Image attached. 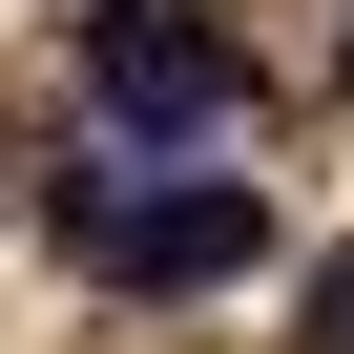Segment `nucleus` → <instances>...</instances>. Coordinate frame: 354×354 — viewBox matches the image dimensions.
<instances>
[{"instance_id":"nucleus-1","label":"nucleus","mask_w":354,"mask_h":354,"mask_svg":"<svg viewBox=\"0 0 354 354\" xmlns=\"http://www.w3.org/2000/svg\"><path fill=\"white\" fill-rule=\"evenodd\" d=\"M63 250H84L104 292H230V271L271 250V188H250V167H167V188L84 167V188H63Z\"/></svg>"},{"instance_id":"nucleus-2","label":"nucleus","mask_w":354,"mask_h":354,"mask_svg":"<svg viewBox=\"0 0 354 354\" xmlns=\"http://www.w3.org/2000/svg\"><path fill=\"white\" fill-rule=\"evenodd\" d=\"M84 84H104V125H125V146H209V125L250 104L230 21H188V0H84Z\"/></svg>"},{"instance_id":"nucleus-3","label":"nucleus","mask_w":354,"mask_h":354,"mask_svg":"<svg viewBox=\"0 0 354 354\" xmlns=\"http://www.w3.org/2000/svg\"><path fill=\"white\" fill-rule=\"evenodd\" d=\"M313 354H354V250H333V271H313Z\"/></svg>"}]
</instances>
